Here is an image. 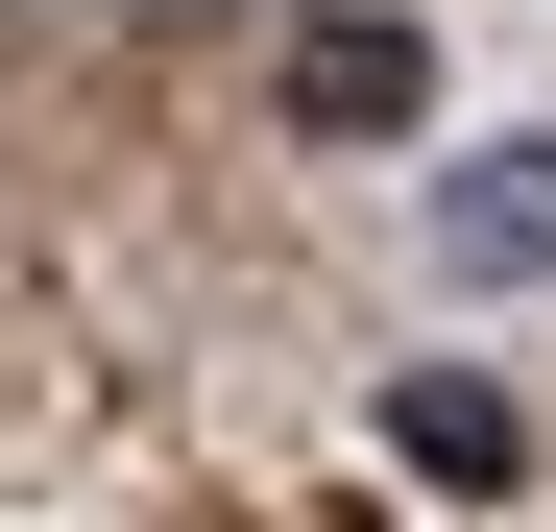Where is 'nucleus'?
<instances>
[{"instance_id": "nucleus-1", "label": "nucleus", "mask_w": 556, "mask_h": 532, "mask_svg": "<svg viewBox=\"0 0 556 532\" xmlns=\"http://www.w3.org/2000/svg\"><path fill=\"white\" fill-rule=\"evenodd\" d=\"M291 122H315V145H412V122H435V25H388V0L291 25Z\"/></svg>"}, {"instance_id": "nucleus-2", "label": "nucleus", "mask_w": 556, "mask_h": 532, "mask_svg": "<svg viewBox=\"0 0 556 532\" xmlns=\"http://www.w3.org/2000/svg\"><path fill=\"white\" fill-rule=\"evenodd\" d=\"M388 460L459 484V508H508V484H532V411H508L484 364H412V388H388Z\"/></svg>"}, {"instance_id": "nucleus-3", "label": "nucleus", "mask_w": 556, "mask_h": 532, "mask_svg": "<svg viewBox=\"0 0 556 532\" xmlns=\"http://www.w3.org/2000/svg\"><path fill=\"white\" fill-rule=\"evenodd\" d=\"M435 266H459V291H532V266H556V145H484V169H459V194H435Z\"/></svg>"}]
</instances>
